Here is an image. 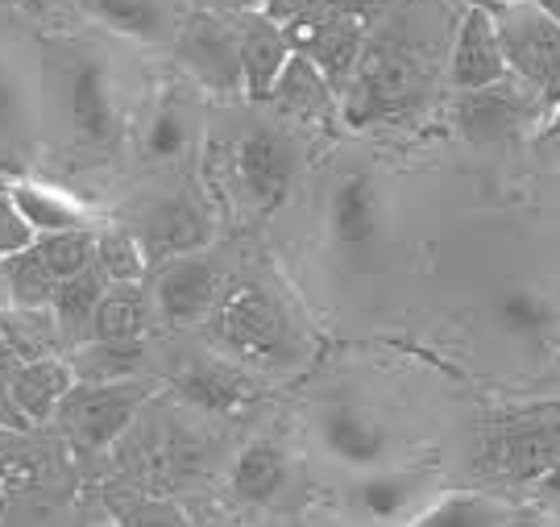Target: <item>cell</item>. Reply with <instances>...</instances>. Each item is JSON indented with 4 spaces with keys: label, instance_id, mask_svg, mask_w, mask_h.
<instances>
[{
    "label": "cell",
    "instance_id": "obj_30",
    "mask_svg": "<svg viewBox=\"0 0 560 527\" xmlns=\"http://www.w3.org/2000/svg\"><path fill=\"white\" fill-rule=\"evenodd\" d=\"M150 325V300L141 283H104L92 337H141Z\"/></svg>",
    "mask_w": 560,
    "mask_h": 527
},
{
    "label": "cell",
    "instance_id": "obj_12",
    "mask_svg": "<svg viewBox=\"0 0 560 527\" xmlns=\"http://www.w3.org/2000/svg\"><path fill=\"white\" fill-rule=\"evenodd\" d=\"M316 441L320 448L349 469H378L395 453V436L374 407L358 399H324L316 407Z\"/></svg>",
    "mask_w": 560,
    "mask_h": 527
},
{
    "label": "cell",
    "instance_id": "obj_23",
    "mask_svg": "<svg viewBox=\"0 0 560 527\" xmlns=\"http://www.w3.org/2000/svg\"><path fill=\"white\" fill-rule=\"evenodd\" d=\"M544 515L532 511H511V503H502L494 494H444L432 499L420 511L416 524L423 527H502V524H540Z\"/></svg>",
    "mask_w": 560,
    "mask_h": 527
},
{
    "label": "cell",
    "instance_id": "obj_7",
    "mask_svg": "<svg viewBox=\"0 0 560 527\" xmlns=\"http://www.w3.org/2000/svg\"><path fill=\"white\" fill-rule=\"evenodd\" d=\"M224 171H229V183L241 196V203L254 216H270L287 203L291 187H295L300 150L275 125H249L245 133H237V142L224 150Z\"/></svg>",
    "mask_w": 560,
    "mask_h": 527
},
{
    "label": "cell",
    "instance_id": "obj_31",
    "mask_svg": "<svg viewBox=\"0 0 560 527\" xmlns=\"http://www.w3.org/2000/svg\"><path fill=\"white\" fill-rule=\"evenodd\" d=\"M96 266L104 270L108 283H141L145 279V249H141V237L120 229V224H108L96 233Z\"/></svg>",
    "mask_w": 560,
    "mask_h": 527
},
{
    "label": "cell",
    "instance_id": "obj_18",
    "mask_svg": "<svg viewBox=\"0 0 560 527\" xmlns=\"http://www.w3.org/2000/svg\"><path fill=\"white\" fill-rule=\"evenodd\" d=\"M179 395L187 403L203 407V411H221V415H233V411H245L254 403L258 386H254V370L237 365L233 358H200V362H187L183 374L175 378Z\"/></svg>",
    "mask_w": 560,
    "mask_h": 527
},
{
    "label": "cell",
    "instance_id": "obj_26",
    "mask_svg": "<svg viewBox=\"0 0 560 527\" xmlns=\"http://www.w3.org/2000/svg\"><path fill=\"white\" fill-rule=\"evenodd\" d=\"M494 320L506 332H515V337L544 341V337H552L560 328V304L540 286L515 283L494 300Z\"/></svg>",
    "mask_w": 560,
    "mask_h": 527
},
{
    "label": "cell",
    "instance_id": "obj_39",
    "mask_svg": "<svg viewBox=\"0 0 560 527\" xmlns=\"http://www.w3.org/2000/svg\"><path fill=\"white\" fill-rule=\"evenodd\" d=\"M18 365H21V358L13 353V346L4 341V328H0V370H4V374H13Z\"/></svg>",
    "mask_w": 560,
    "mask_h": 527
},
{
    "label": "cell",
    "instance_id": "obj_20",
    "mask_svg": "<svg viewBox=\"0 0 560 527\" xmlns=\"http://www.w3.org/2000/svg\"><path fill=\"white\" fill-rule=\"evenodd\" d=\"M332 96H337V87L328 83V75L307 55L295 50L270 92V104L291 121H324L332 113Z\"/></svg>",
    "mask_w": 560,
    "mask_h": 527
},
{
    "label": "cell",
    "instance_id": "obj_9",
    "mask_svg": "<svg viewBox=\"0 0 560 527\" xmlns=\"http://www.w3.org/2000/svg\"><path fill=\"white\" fill-rule=\"evenodd\" d=\"M175 59L191 75L196 87L217 96H245L241 83V50H237V21L233 13L200 9L179 21L175 30Z\"/></svg>",
    "mask_w": 560,
    "mask_h": 527
},
{
    "label": "cell",
    "instance_id": "obj_29",
    "mask_svg": "<svg viewBox=\"0 0 560 527\" xmlns=\"http://www.w3.org/2000/svg\"><path fill=\"white\" fill-rule=\"evenodd\" d=\"M0 279H4V291H9V304L42 307L50 304L55 291H59V274L46 266L38 245H25L18 254L0 258Z\"/></svg>",
    "mask_w": 560,
    "mask_h": 527
},
{
    "label": "cell",
    "instance_id": "obj_36",
    "mask_svg": "<svg viewBox=\"0 0 560 527\" xmlns=\"http://www.w3.org/2000/svg\"><path fill=\"white\" fill-rule=\"evenodd\" d=\"M312 4H316V0H261V13H266V17H275L279 25H287V21L303 17Z\"/></svg>",
    "mask_w": 560,
    "mask_h": 527
},
{
    "label": "cell",
    "instance_id": "obj_1",
    "mask_svg": "<svg viewBox=\"0 0 560 527\" xmlns=\"http://www.w3.org/2000/svg\"><path fill=\"white\" fill-rule=\"evenodd\" d=\"M436 38L432 25H420L416 0L395 4L386 17L370 30L353 75L345 80V121L353 129H370L378 121L402 117L407 108L428 96L436 75Z\"/></svg>",
    "mask_w": 560,
    "mask_h": 527
},
{
    "label": "cell",
    "instance_id": "obj_15",
    "mask_svg": "<svg viewBox=\"0 0 560 527\" xmlns=\"http://www.w3.org/2000/svg\"><path fill=\"white\" fill-rule=\"evenodd\" d=\"M432 499H436L432 466L365 469V478L353 487V507L374 524H416Z\"/></svg>",
    "mask_w": 560,
    "mask_h": 527
},
{
    "label": "cell",
    "instance_id": "obj_22",
    "mask_svg": "<svg viewBox=\"0 0 560 527\" xmlns=\"http://www.w3.org/2000/svg\"><path fill=\"white\" fill-rule=\"evenodd\" d=\"M88 13L113 34L150 42V46L175 42V30H179L171 0H88Z\"/></svg>",
    "mask_w": 560,
    "mask_h": 527
},
{
    "label": "cell",
    "instance_id": "obj_6",
    "mask_svg": "<svg viewBox=\"0 0 560 527\" xmlns=\"http://www.w3.org/2000/svg\"><path fill=\"white\" fill-rule=\"evenodd\" d=\"M62 121L80 154H108L120 142L117 83L96 50H71L62 62Z\"/></svg>",
    "mask_w": 560,
    "mask_h": 527
},
{
    "label": "cell",
    "instance_id": "obj_33",
    "mask_svg": "<svg viewBox=\"0 0 560 527\" xmlns=\"http://www.w3.org/2000/svg\"><path fill=\"white\" fill-rule=\"evenodd\" d=\"M25 125H30V87L13 55L0 50V138H21Z\"/></svg>",
    "mask_w": 560,
    "mask_h": 527
},
{
    "label": "cell",
    "instance_id": "obj_14",
    "mask_svg": "<svg viewBox=\"0 0 560 527\" xmlns=\"http://www.w3.org/2000/svg\"><path fill=\"white\" fill-rule=\"evenodd\" d=\"M224 295V270L212 258L200 254H183L162 262V274L154 283V307L166 325L187 328L200 325L212 316V307L221 304Z\"/></svg>",
    "mask_w": 560,
    "mask_h": 527
},
{
    "label": "cell",
    "instance_id": "obj_40",
    "mask_svg": "<svg viewBox=\"0 0 560 527\" xmlns=\"http://www.w3.org/2000/svg\"><path fill=\"white\" fill-rule=\"evenodd\" d=\"M557 138H560V101H557V108H552V117H548V125H544L540 142H557Z\"/></svg>",
    "mask_w": 560,
    "mask_h": 527
},
{
    "label": "cell",
    "instance_id": "obj_41",
    "mask_svg": "<svg viewBox=\"0 0 560 527\" xmlns=\"http://www.w3.org/2000/svg\"><path fill=\"white\" fill-rule=\"evenodd\" d=\"M540 4H544V9H548V13H552V17L560 21V0H540Z\"/></svg>",
    "mask_w": 560,
    "mask_h": 527
},
{
    "label": "cell",
    "instance_id": "obj_24",
    "mask_svg": "<svg viewBox=\"0 0 560 527\" xmlns=\"http://www.w3.org/2000/svg\"><path fill=\"white\" fill-rule=\"evenodd\" d=\"M104 283H108L104 270L92 262L88 270H80V274L62 279L59 291H55L50 312H55V320H59L62 346L67 349L92 341V325H96V304H101V295H104Z\"/></svg>",
    "mask_w": 560,
    "mask_h": 527
},
{
    "label": "cell",
    "instance_id": "obj_34",
    "mask_svg": "<svg viewBox=\"0 0 560 527\" xmlns=\"http://www.w3.org/2000/svg\"><path fill=\"white\" fill-rule=\"evenodd\" d=\"M34 237H38V233L21 216V208H18V200L9 196V187L0 183V258H9V254L25 249V245H34Z\"/></svg>",
    "mask_w": 560,
    "mask_h": 527
},
{
    "label": "cell",
    "instance_id": "obj_27",
    "mask_svg": "<svg viewBox=\"0 0 560 527\" xmlns=\"http://www.w3.org/2000/svg\"><path fill=\"white\" fill-rule=\"evenodd\" d=\"M9 196L18 200L21 216L30 221V229L46 237V233H62V229H88V212L71 196H62L59 187H46V183H4Z\"/></svg>",
    "mask_w": 560,
    "mask_h": 527
},
{
    "label": "cell",
    "instance_id": "obj_3",
    "mask_svg": "<svg viewBox=\"0 0 560 527\" xmlns=\"http://www.w3.org/2000/svg\"><path fill=\"white\" fill-rule=\"evenodd\" d=\"M557 457H560V407L557 403L523 407V411L494 415L490 424H481L478 453H474V473L490 478V482L532 487Z\"/></svg>",
    "mask_w": 560,
    "mask_h": 527
},
{
    "label": "cell",
    "instance_id": "obj_28",
    "mask_svg": "<svg viewBox=\"0 0 560 527\" xmlns=\"http://www.w3.org/2000/svg\"><path fill=\"white\" fill-rule=\"evenodd\" d=\"M0 328H4V341L13 346L21 362H38V358H55L62 346L59 320L50 304L42 307H25V304H9L0 312Z\"/></svg>",
    "mask_w": 560,
    "mask_h": 527
},
{
    "label": "cell",
    "instance_id": "obj_32",
    "mask_svg": "<svg viewBox=\"0 0 560 527\" xmlns=\"http://www.w3.org/2000/svg\"><path fill=\"white\" fill-rule=\"evenodd\" d=\"M34 245H38V254L46 258V266L59 274V283L96 262V233H92V229L46 233V237H34Z\"/></svg>",
    "mask_w": 560,
    "mask_h": 527
},
{
    "label": "cell",
    "instance_id": "obj_19",
    "mask_svg": "<svg viewBox=\"0 0 560 527\" xmlns=\"http://www.w3.org/2000/svg\"><path fill=\"white\" fill-rule=\"evenodd\" d=\"M291 469H295L291 466V453L279 441L261 436V441H249L237 453L233 473H229V490L245 507H270L291 487Z\"/></svg>",
    "mask_w": 560,
    "mask_h": 527
},
{
    "label": "cell",
    "instance_id": "obj_21",
    "mask_svg": "<svg viewBox=\"0 0 560 527\" xmlns=\"http://www.w3.org/2000/svg\"><path fill=\"white\" fill-rule=\"evenodd\" d=\"M9 383H13V399L25 411V420L30 424H46V420H55L62 395L75 383V370H71V362H62L59 353H55V358H38V362H21L9 374Z\"/></svg>",
    "mask_w": 560,
    "mask_h": 527
},
{
    "label": "cell",
    "instance_id": "obj_38",
    "mask_svg": "<svg viewBox=\"0 0 560 527\" xmlns=\"http://www.w3.org/2000/svg\"><path fill=\"white\" fill-rule=\"evenodd\" d=\"M208 9H217V13H254L261 9V0H203Z\"/></svg>",
    "mask_w": 560,
    "mask_h": 527
},
{
    "label": "cell",
    "instance_id": "obj_16",
    "mask_svg": "<svg viewBox=\"0 0 560 527\" xmlns=\"http://www.w3.org/2000/svg\"><path fill=\"white\" fill-rule=\"evenodd\" d=\"M448 83L457 92H469V87H486V83L511 75L506 71V55H502L499 42V25H494V13L486 0H474L460 17L457 34H453V50H448Z\"/></svg>",
    "mask_w": 560,
    "mask_h": 527
},
{
    "label": "cell",
    "instance_id": "obj_8",
    "mask_svg": "<svg viewBox=\"0 0 560 527\" xmlns=\"http://www.w3.org/2000/svg\"><path fill=\"white\" fill-rule=\"evenodd\" d=\"M453 125L469 145H506L520 138H540L548 125V108L523 80L502 75L486 87L457 92Z\"/></svg>",
    "mask_w": 560,
    "mask_h": 527
},
{
    "label": "cell",
    "instance_id": "obj_37",
    "mask_svg": "<svg viewBox=\"0 0 560 527\" xmlns=\"http://www.w3.org/2000/svg\"><path fill=\"white\" fill-rule=\"evenodd\" d=\"M532 490H536V499H540V503H560V457L544 469L536 482H532Z\"/></svg>",
    "mask_w": 560,
    "mask_h": 527
},
{
    "label": "cell",
    "instance_id": "obj_17",
    "mask_svg": "<svg viewBox=\"0 0 560 527\" xmlns=\"http://www.w3.org/2000/svg\"><path fill=\"white\" fill-rule=\"evenodd\" d=\"M237 21V50H241V83H245V101L266 104L275 83H279L287 59L295 55L287 30L275 17H266L261 9L254 13H233Z\"/></svg>",
    "mask_w": 560,
    "mask_h": 527
},
{
    "label": "cell",
    "instance_id": "obj_4",
    "mask_svg": "<svg viewBox=\"0 0 560 527\" xmlns=\"http://www.w3.org/2000/svg\"><path fill=\"white\" fill-rule=\"evenodd\" d=\"M486 4L499 25L506 71L527 83L552 117L560 101V21L540 0H486Z\"/></svg>",
    "mask_w": 560,
    "mask_h": 527
},
{
    "label": "cell",
    "instance_id": "obj_35",
    "mask_svg": "<svg viewBox=\"0 0 560 527\" xmlns=\"http://www.w3.org/2000/svg\"><path fill=\"white\" fill-rule=\"evenodd\" d=\"M0 428H4V432H25V428H34L25 420V411L18 407V399H13V383H9L4 370H0Z\"/></svg>",
    "mask_w": 560,
    "mask_h": 527
},
{
    "label": "cell",
    "instance_id": "obj_42",
    "mask_svg": "<svg viewBox=\"0 0 560 527\" xmlns=\"http://www.w3.org/2000/svg\"><path fill=\"white\" fill-rule=\"evenodd\" d=\"M548 145H552V150H557V159H560V138H557V142H548Z\"/></svg>",
    "mask_w": 560,
    "mask_h": 527
},
{
    "label": "cell",
    "instance_id": "obj_5",
    "mask_svg": "<svg viewBox=\"0 0 560 527\" xmlns=\"http://www.w3.org/2000/svg\"><path fill=\"white\" fill-rule=\"evenodd\" d=\"M159 383L154 378H104V383H88L75 378L71 390L62 395L59 420L62 436L80 448H108L120 441L129 424L138 420V411L154 399Z\"/></svg>",
    "mask_w": 560,
    "mask_h": 527
},
{
    "label": "cell",
    "instance_id": "obj_25",
    "mask_svg": "<svg viewBox=\"0 0 560 527\" xmlns=\"http://www.w3.org/2000/svg\"><path fill=\"white\" fill-rule=\"evenodd\" d=\"M75 378L104 383V378H138L145 370V341L141 337H92L71 349Z\"/></svg>",
    "mask_w": 560,
    "mask_h": 527
},
{
    "label": "cell",
    "instance_id": "obj_2",
    "mask_svg": "<svg viewBox=\"0 0 560 527\" xmlns=\"http://www.w3.org/2000/svg\"><path fill=\"white\" fill-rule=\"evenodd\" d=\"M208 332L217 353L254 374H279L303 358V337L295 332L291 312L261 283L224 286L221 304L208 316Z\"/></svg>",
    "mask_w": 560,
    "mask_h": 527
},
{
    "label": "cell",
    "instance_id": "obj_10",
    "mask_svg": "<svg viewBox=\"0 0 560 527\" xmlns=\"http://www.w3.org/2000/svg\"><path fill=\"white\" fill-rule=\"evenodd\" d=\"M138 237L150 262H171L183 254H200L217 237V208L196 187H179V191L162 196L141 212Z\"/></svg>",
    "mask_w": 560,
    "mask_h": 527
},
{
    "label": "cell",
    "instance_id": "obj_11",
    "mask_svg": "<svg viewBox=\"0 0 560 527\" xmlns=\"http://www.w3.org/2000/svg\"><path fill=\"white\" fill-rule=\"evenodd\" d=\"M203 129L200 87L187 80L166 83L159 96L150 101L138 129V159L145 166H179Z\"/></svg>",
    "mask_w": 560,
    "mask_h": 527
},
{
    "label": "cell",
    "instance_id": "obj_13",
    "mask_svg": "<svg viewBox=\"0 0 560 527\" xmlns=\"http://www.w3.org/2000/svg\"><path fill=\"white\" fill-rule=\"evenodd\" d=\"M328 242L337 245L345 258H370L382 245V187L370 166H349L340 171L328 187Z\"/></svg>",
    "mask_w": 560,
    "mask_h": 527
}]
</instances>
